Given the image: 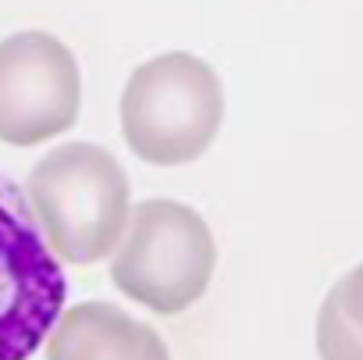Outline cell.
Returning <instances> with one entry per match:
<instances>
[{"label":"cell","mask_w":363,"mask_h":360,"mask_svg":"<svg viewBox=\"0 0 363 360\" xmlns=\"http://www.w3.org/2000/svg\"><path fill=\"white\" fill-rule=\"evenodd\" d=\"M331 296H335L338 310L349 317V324L356 332H363V264H356L342 282H335Z\"/></svg>","instance_id":"ba28073f"},{"label":"cell","mask_w":363,"mask_h":360,"mask_svg":"<svg viewBox=\"0 0 363 360\" xmlns=\"http://www.w3.org/2000/svg\"><path fill=\"white\" fill-rule=\"evenodd\" d=\"M43 346L47 360H171L150 324L107 300L61 310Z\"/></svg>","instance_id":"8992f818"},{"label":"cell","mask_w":363,"mask_h":360,"mask_svg":"<svg viewBox=\"0 0 363 360\" xmlns=\"http://www.w3.org/2000/svg\"><path fill=\"white\" fill-rule=\"evenodd\" d=\"M225 121L218 72L196 54L171 50L143 61L121 93V136L153 168L200 160Z\"/></svg>","instance_id":"7a4b0ae2"},{"label":"cell","mask_w":363,"mask_h":360,"mask_svg":"<svg viewBox=\"0 0 363 360\" xmlns=\"http://www.w3.org/2000/svg\"><path fill=\"white\" fill-rule=\"evenodd\" d=\"M68 282L26 190L0 175V360H29L65 310Z\"/></svg>","instance_id":"277c9868"},{"label":"cell","mask_w":363,"mask_h":360,"mask_svg":"<svg viewBox=\"0 0 363 360\" xmlns=\"http://www.w3.org/2000/svg\"><path fill=\"white\" fill-rule=\"evenodd\" d=\"M218 243L200 211L178 200H143L128 211L111 253V282L153 314H182L203 300Z\"/></svg>","instance_id":"3957f363"},{"label":"cell","mask_w":363,"mask_h":360,"mask_svg":"<svg viewBox=\"0 0 363 360\" xmlns=\"http://www.w3.org/2000/svg\"><path fill=\"white\" fill-rule=\"evenodd\" d=\"M317 353L320 360H363V332L349 324L331 293L317 314Z\"/></svg>","instance_id":"52a82bcc"},{"label":"cell","mask_w":363,"mask_h":360,"mask_svg":"<svg viewBox=\"0 0 363 360\" xmlns=\"http://www.w3.org/2000/svg\"><path fill=\"white\" fill-rule=\"evenodd\" d=\"M82 107L75 54L50 33L0 40V143L40 146L68 132Z\"/></svg>","instance_id":"5b68a950"},{"label":"cell","mask_w":363,"mask_h":360,"mask_svg":"<svg viewBox=\"0 0 363 360\" xmlns=\"http://www.w3.org/2000/svg\"><path fill=\"white\" fill-rule=\"evenodd\" d=\"M26 197L43 239L65 264L107 261L132 211L128 175L118 157L82 139L54 146L29 171Z\"/></svg>","instance_id":"6da1fadb"}]
</instances>
